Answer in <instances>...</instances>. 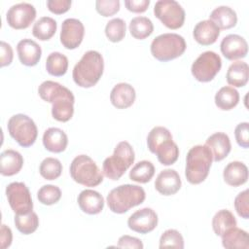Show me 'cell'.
I'll use <instances>...</instances> for the list:
<instances>
[{
	"mask_svg": "<svg viewBox=\"0 0 249 249\" xmlns=\"http://www.w3.org/2000/svg\"><path fill=\"white\" fill-rule=\"evenodd\" d=\"M118 247L120 248H132V249H143L144 245L142 241L134 236L122 235L118 240Z\"/></svg>",
	"mask_w": 249,
	"mask_h": 249,
	"instance_id": "obj_46",
	"label": "cell"
},
{
	"mask_svg": "<svg viewBox=\"0 0 249 249\" xmlns=\"http://www.w3.org/2000/svg\"><path fill=\"white\" fill-rule=\"evenodd\" d=\"M23 158L18 151L8 149L0 155V172L3 176H13L20 171Z\"/></svg>",
	"mask_w": 249,
	"mask_h": 249,
	"instance_id": "obj_23",
	"label": "cell"
},
{
	"mask_svg": "<svg viewBox=\"0 0 249 249\" xmlns=\"http://www.w3.org/2000/svg\"><path fill=\"white\" fill-rule=\"evenodd\" d=\"M154 174V164L149 160H141L137 162L129 171V179L137 183L145 184L151 181Z\"/></svg>",
	"mask_w": 249,
	"mask_h": 249,
	"instance_id": "obj_34",
	"label": "cell"
},
{
	"mask_svg": "<svg viewBox=\"0 0 249 249\" xmlns=\"http://www.w3.org/2000/svg\"><path fill=\"white\" fill-rule=\"evenodd\" d=\"M85 35V27L77 18H66L61 24L60 42L68 50H74L80 46Z\"/></svg>",
	"mask_w": 249,
	"mask_h": 249,
	"instance_id": "obj_12",
	"label": "cell"
},
{
	"mask_svg": "<svg viewBox=\"0 0 249 249\" xmlns=\"http://www.w3.org/2000/svg\"><path fill=\"white\" fill-rule=\"evenodd\" d=\"M182 182L178 172L174 169L161 170L155 181L156 190L162 196H172L181 188Z\"/></svg>",
	"mask_w": 249,
	"mask_h": 249,
	"instance_id": "obj_16",
	"label": "cell"
},
{
	"mask_svg": "<svg viewBox=\"0 0 249 249\" xmlns=\"http://www.w3.org/2000/svg\"><path fill=\"white\" fill-rule=\"evenodd\" d=\"M223 177L225 182L231 187L241 186L248 180V168L241 161H231L224 168Z\"/></svg>",
	"mask_w": 249,
	"mask_h": 249,
	"instance_id": "obj_22",
	"label": "cell"
},
{
	"mask_svg": "<svg viewBox=\"0 0 249 249\" xmlns=\"http://www.w3.org/2000/svg\"><path fill=\"white\" fill-rule=\"evenodd\" d=\"M172 139L171 132L164 126H155L147 136V146L151 153L155 154L157 148L165 140Z\"/></svg>",
	"mask_w": 249,
	"mask_h": 249,
	"instance_id": "obj_38",
	"label": "cell"
},
{
	"mask_svg": "<svg viewBox=\"0 0 249 249\" xmlns=\"http://www.w3.org/2000/svg\"><path fill=\"white\" fill-rule=\"evenodd\" d=\"M81 210L89 215L100 213L104 207V198L96 191L87 189L80 193L77 198Z\"/></svg>",
	"mask_w": 249,
	"mask_h": 249,
	"instance_id": "obj_18",
	"label": "cell"
},
{
	"mask_svg": "<svg viewBox=\"0 0 249 249\" xmlns=\"http://www.w3.org/2000/svg\"><path fill=\"white\" fill-rule=\"evenodd\" d=\"M6 196L12 210L16 214H28L32 211L33 201L31 194L24 183H10L6 188Z\"/></svg>",
	"mask_w": 249,
	"mask_h": 249,
	"instance_id": "obj_10",
	"label": "cell"
},
{
	"mask_svg": "<svg viewBox=\"0 0 249 249\" xmlns=\"http://www.w3.org/2000/svg\"><path fill=\"white\" fill-rule=\"evenodd\" d=\"M47 72L55 77L63 76L68 69V58L58 52L51 53L46 60Z\"/></svg>",
	"mask_w": 249,
	"mask_h": 249,
	"instance_id": "obj_32",
	"label": "cell"
},
{
	"mask_svg": "<svg viewBox=\"0 0 249 249\" xmlns=\"http://www.w3.org/2000/svg\"><path fill=\"white\" fill-rule=\"evenodd\" d=\"M126 25L124 19L120 18H112L105 26V35L109 41L117 43L122 41L125 36Z\"/></svg>",
	"mask_w": 249,
	"mask_h": 249,
	"instance_id": "obj_37",
	"label": "cell"
},
{
	"mask_svg": "<svg viewBox=\"0 0 249 249\" xmlns=\"http://www.w3.org/2000/svg\"><path fill=\"white\" fill-rule=\"evenodd\" d=\"M124 5L132 13H143L148 9L150 0H125Z\"/></svg>",
	"mask_w": 249,
	"mask_h": 249,
	"instance_id": "obj_48",
	"label": "cell"
},
{
	"mask_svg": "<svg viewBox=\"0 0 249 249\" xmlns=\"http://www.w3.org/2000/svg\"><path fill=\"white\" fill-rule=\"evenodd\" d=\"M237 225L233 214L228 209H222L216 212L212 218V229L216 235L221 236L229 229Z\"/></svg>",
	"mask_w": 249,
	"mask_h": 249,
	"instance_id": "obj_30",
	"label": "cell"
},
{
	"mask_svg": "<svg viewBox=\"0 0 249 249\" xmlns=\"http://www.w3.org/2000/svg\"><path fill=\"white\" fill-rule=\"evenodd\" d=\"M222 54L229 60L243 58L248 53L246 40L237 34H229L224 37L220 44Z\"/></svg>",
	"mask_w": 249,
	"mask_h": 249,
	"instance_id": "obj_14",
	"label": "cell"
},
{
	"mask_svg": "<svg viewBox=\"0 0 249 249\" xmlns=\"http://www.w3.org/2000/svg\"><path fill=\"white\" fill-rule=\"evenodd\" d=\"M57 28L56 21L50 17L40 18L32 27V34L41 41L50 40L55 33Z\"/></svg>",
	"mask_w": 249,
	"mask_h": 249,
	"instance_id": "obj_29",
	"label": "cell"
},
{
	"mask_svg": "<svg viewBox=\"0 0 249 249\" xmlns=\"http://www.w3.org/2000/svg\"><path fill=\"white\" fill-rule=\"evenodd\" d=\"M158 215L149 207H144L132 213L127 219V226L133 231L146 234L158 226Z\"/></svg>",
	"mask_w": 249,
	"mask_h": 249,
	"instance_id": "obj_13",
	"label": "cell"
},
{
	"mask_svg": "<svg viewBox=\"0 0 249 249\" xmlns=\"http://www.w3.org/2000/svg\"><path fill=\"white\" fill-rule=\"evenodd\" d=\"M216 106L224 111L233 109L239 102V93L232 87H223L215 94Z\"/></svg>",
	"mask_w": 249,
	"mask_h": 249,
	"instance_id": "obj_28",
	"label": "cell"
},
{
	"mask_svg": "<svg viewBox=\"0 0 249 249\" xmlns=\"http://www.w3.org/2000/svg\"><path fill=\"white\" fill-rule=\"evenodd\" d=\"M19 61L26 66L36 65L42 55L41 47L31 39H22L17 45Z\"/></svg>",
	"mask_w": 249,
	"mask_h": 249,
	"instance_id": "obj_19",
	"label": "cell"
},
{
	"mask_svg": "<svg viewBox=\"0 0 249 249\" xmlns=\"http://www.w3.org/2000/svg\"><path fill=\"white\" fill-rule=\"evenodd\" d=\"M234 136L237 144L242 148L249 146V124L247 122L240 123L235 126Z\"/></svg>",
	"mask_w": 249,
	"mask_h": 249,
	"instance_id": "obj_44",
	"label": "cell"
},
{
	"mask_svg": "<svg viewBox=\"0 0 249 249\" xmlns=\"http://www.w3.org/2000/svg\"><path fill=\"white\" fill-rule=\"evenodd\" d=\"M135 159L134 151L127 141H121L114 149L111 157L104 160L102 164L103 174L113 180H119L130 167Z\"/></svg>",
	"mask_w": 249,
	"mask_h": 249,
	"instance_id": "obj_4",
	"label": "cell"
},
{
	"mask_svg": "<svg viewBox=\"0 0 249 249\" xmlns=\"http://www.w3.org/2000/svg\"><path fill=\"white\" fill-rule=\"evenodd\" d=\"M222 67V59L212 51H206L198 55L191 67L192 75L201 83L212 81Z\"/></svg>",
	"mask_w": 249,
	"mask_h": 249,
	"instance_id": "obj_8",
	"label": "cell"
},
{
	"mask_svg": "<svg viewBox=\"0 0 249 249\" xmlns=\"http://www.w3.org/2000/svg\"><path fill=\"white\" fill-rule=\"evenodd\" d=\"M145 198L146 194L142 187L124 184L111 190L106 199L108 207L112 212L123 214L130 208L143 203Z\"/></svg>",
	"mask_w": 249,
	"mask_h": 249,
	"instance_id": "obj_3",
	"label": "cell"
},
{
	"mask_svg": "<svg viewBox=\"0 0 249 249\" xmlns=\"http://www.w3.org/2000/svg\"><path fill=\"white\" fill-rule=\"evenodd\" d=\"M155 17L169 29L180 28L185 21V11L175 0H159L154 6Z\"/></svg>",
	"mask_w": 249,
	"mask_h": 249,
	"instance_id": "obj_9",
	"label": "cell"
},
{
	"mask_svg": "<svg viewBox=\"0 0 249 249\" xmlns=\"http://www.w3.org/2000/svg\"><path fill=\"white\" fill-rule=\"evenodd\" d=\"M72 179L86 187H95L102 183L103 174L95 161L87 155L75 157L70 164Z\"/></svg>",
	"mask_w": 249,
	"mask_h": 249,
	"instance_id": "obj_6",
	"label": "cell"
},
{
	"mask_svg": "<svg viewBox=\"0 0 249 249\" xmlns=\"http://www.w3.org/2000/svg\"><path fill=\"white\" fill-rule=\"evenodd\" d=\"M104 70V60L97 51H88L75 64L72 77L81 88H91L101 78Z\"/></svg>",
	"mask_w": 249,
	"mask_h": 249,
	"instance_id": "obj_1",
	"label": "cell"
},
{
	"mask_svg": "<svg viewBox=\"0 0 249 249\" xmlns=\"http://www.w3.org/2000/svg\"><path fill=\"white\" fill-rule=\"evenodd\" d=\"M12 240H13V234H12L11 229L9 227H7L6 225L2 224L1 225V234H0L1 248L6 249V248L10 247V245L12 244Z\"/></svg>",
	"mask_w": 249,
	"mask_h": 249,
	"instance_id": "obj_49",
	"label": "cell"
},
{
	"mask_svg": "<svg viewBox=\"0 0 249 249\" xmlns=\"http://www.w3.org/2000/svg\"><path fill=\"white\" fill-rule=\"evenodd\" d=\"M136 98L134 88L127 83H119L111 90L110 100L113 106L118 109H126L130 107Z\"/></svg>",
	"mask_w": 249,
	"mask_h": 249,
	"instance_id": "obj_17",
	"label": "cell"
},
{
	"mask_svg": "<svg viewBox=\"0 0 249 249\" xmlns=\"http://www.w3.org/2000/svg\"><path fill=\"white\" fill-rule=\"evenodd\" d=\"M219 35V27L210 19H204L197 22L193 31L195 40L202 46H209L215 43Z\"/></svg>",
	"mask_w": 249,
	"mask_h": 249,
	"instance_id": "obj_21",
	"label": "cell"
},
{
	"mask_svg": "<svg viewBox=\"0 0 249 249\" xmlns=\"http://www.w3.org/2000/svg\"><path fill=\"white\" fill-rule=\"evenodd\" d=\"M11 137L23 148L30 147L37 139L38 129L34 121L24 114L12 116L7 124Z\"/></svg>",
	"mask_w": 249,
	"mask_h": 249,
	"instance_id": "obj_7",
	"label": "cell"
},
{
	"mask_svg": "<svg viewBox=\"0 0 249 249\" xmlns=\"http://www.w3.org/2000/svg\"><path fill=\"white\" fill-rule=\"evenodd\" d=\"M129 31L135 39L143 40L153 33L154 24L146 17H135L129 22Z\"/></svg>",
	"mask_w": 249,
	"mask_h": 249,
	"instance_id": "obj_33",
	"label": "cell"
},
{
	"mask_svg": "<svg viewBox=\"0 0 249 249\" xmlns=\"http://www.w3.org/2000/svg\"><path fill=\"white\" fill-rule=\"evenodd\" d=\"M36 18V9L33 5L21 2L13 5L7 12L6 19L14 29L27 28Z\"/></svg>",
	"mask_w": 249,
	"mask_h": 249,
	"instance_id": "obj_11",
	"label": "cell"
},
{
	"mask_svg": "<svg viewBox=\"0 0 249 249\" xmlns=\"http://www.w3.org/2000/svg\"><path fill=\"white\" fill-rule=\"evenodd\" d=\"M227 82L235 88L244 87L249 78V66L246 62L237 60L230 65L227 71Z\"/></svg>",
	"mask_w": 249,
	"mask_h": 249,
	"instance_id": "obj_27",
	"label": "cell"
},
{
	"mask_svg": "<svg viewBox=\"0 0 249 249\" xmlns=\"http://www.w3.org/2000/svg\"><path fill=\"white\" fill-rule=\"evenodd\" d=\"M74 102L75 100H62L57 103L52 104V116L58 122H68L74 114Z\"/></svg>",
	"mask_w": 249,
	"mask_h": 249,
	"instance_id": "obj_39",
	"label": "cell"
},
{
	"mask_svg": "<svg viewBox=\"0 0 249 249\" xmlns=\"http://www.w3.org/2000/svg\"><path fill=\"white\" fill-rule=\"evenodd\" d=\"M205 145L211 151L214 161L224 160L231 150L230 137L224 132H215L210 135L206 139Z\"/></svg>",
	"mask_w": 249,
	"mask_h": 249,
	"instance_id": "obj_20",
	"label": "cell"
},
{
	"mask_svg": "<svg viewBox=\"0 0 249 249\" xmlns=\"http://www.w3.org/2000/svg\"><path fill=\"white\" fill-rule=\"evenodd\" d=\"M209 19L212 20L219 29H230L235 26L237 22V16L233 9L229 6H219L215 8L210 16Z\"/></svg>",
	"mask_w": 249,
	"mask_h": 249,
	"instance_id": "obj_26",
	"label": "cell"
},
{
	"mask_svg": "<svg viewBox=\"0 0 249 249\" xmlns=\"http://www.w3.org/2000/svg\"><path fill=\"white\" fill-rule=\"evenodd\" d=\"M164 247L184 248V238L182 234L173 229L166 230L160 238V248Z\"/></svg>",
	"mask_w": 249,
	"mask_h": 249,
	"instance_id": "obj_41",
	"label": "cell"
},
{
	"mask_svg": "<svg viewBox=\"0 0 249 249\" xmlns=\"http://www.w3.org/2000/svg\"><path fill=\"white\" fill-rule=\"evenodd\" d=\"M68 144L66 133L58 127H50L43 134V145L52 153H61L65 151Z\"/></svg>",
	"mask_w": 249,
	"mask_h": 249,
	"instance_id": "obj_24",
	"label": "cell"
},
{
	"mask_svg": "<svg viewBox=\"0 0 249 249\" xmlns=\"http://www.w3.org/2000/svg\"><path fill=\"white\" fill-rule=\"evenodd\" d=\"M14 223L19 232L23 234H31L37 230L39 226V218L33 211L28 214H16Z\"/></svg>",
	"mask_w": 249,
	"mask_h": 249,
	"instance_id": "obj_35",
	"label": "cell"
},
{
	"mask_svg": "<svg viewBox=\"0 0 249 249\" xmlns=\"http://www.w3.org/2000/svg\"><path fill=\"white\" fill-rule=\"evenodd\" d=\"M38 200L44 205H52L61 198V191L54 185H44L37 192Z\"/></svg>",
	"mask_w": 249,
	"mask_h": 249,
	"instance_id": "obj_40",
	"label": "cell"
},
{
	"mask_svg": "<svg viewBox=\"0 0 249 249\" xmlns=\"http://www.w3.org/2000/svg\"><path fill=\"white\" fill-rule=\"evenodd\" d=\"M39 172L44 179L54 180L61 175L62 164L59 160L49 157L44 159L40 163Z\"/></svg>",
	"mask_w": 249,
	"mask_h": 249,
	"instance_id": "obj_36",
	"label": "cell"
},
{
	"mask_svg": "<svg viewBox=\"0 0 249 249\" xmlns=\"http://www.w3.org/2000/svg\"><path fill=\"white\" fill-rule=\"evenodd\" d=\"M213 156L206 145H196L192 147L186 158L185 176L189 183L197 185L208 176Z\"/></svg>",
	"mask_w": 249,
	"mask_h": 249,
	"instance_id": "obj_2",
	"label": "cell"
},
{
	"mask_svg": "<svg viewBox=\"0 0 249 249\" xmlns=\"http://www.w3.org/2000/svg\"><path fill=\"white\" fill-rule=\"evenodd\" d=\"M248 190H244L240 192L234 198V208L237 214L243 218H249V197H248Z\"/></svg>",
	"mask_w": 249,
	"mask_h": 249,
	"instance_id": "obj_43",
	"label": "cell"
},
{
	"mask_svg": "<svg viewBox=\"0 0 249 249\" xmlns=\"http://www.w3.org/2000/svg\"><path fill=\"white\" fill-rule=\"evenodd\" d=\"M185 39L177 33H163L151 43V53L160 61H169L181 56L186 51Z\"/></svg>",
	"mask_w": 249,
	"mask_h": 249,
	"instance_id": "obj_5",
	"label": "cell"
},
{
	"mask_svg": "<svg viewBox=\"0 0 249 249\" xmlns=\"http://www.w3.org/2000/svg\"><path fill=\"white\" fill-rule=\"evenodd\" d=\"M40 97L52 104L60 102L65 99L75 100L74 94L70 89L53 81H45L38 88Z\"/></svg>",
	"mask_w": 249,
	"mask_h": 249,
	"instance_id": "obj_15",
	"label": "cell"
},
{
	"mask_svg": "<svg viewBox=\"0 0 249 249\" xmlns=\"http://www.w3.org/2000/svg\"><path fill=\"white\" fill-rule=\"evenodd\" d=\"M0 65L1 67L10 65L13 61V57H14V53H13V49L11 47L10 44L1 41L0 43Z\"/></svg>",
	"mask_w": 249,
	"mask_h": 249,
	"instance_id": "obj_47",
	"label": "cell"
},
{
	"mask_svg": "<svg viewBox=\"0 0 249 249\" xmlns=\"http://www.w3.org/2000/svg\"><path fill=\"white\" fill-rule=\"evenodd\" d=\"M222 244L228 249H248V233L244 230L232 227L226 231L222 235Z\"/></svg>",
	"mask_w": 249,
	"mask_h": 249,
	"instance_id": "obj_25",
	"label": "cell"
},
{
	"mask_svg": "<svg viewBox=\"0 0 249 249\" xmlns=\"http://www.w3.org/2000/svg\"><path fill=\"white\" fill-rule=\"evenodd\" d=\"M71 0H48L47 7L48 9L56 15L66 13L71 7Z\"/></svg>",
	"mask_w": 249,
	"mask_h": 249,
	"instance_id": "obj_45",
	"label": "cell"
},
{
	"mask_svg": "<svg viewBox=\"0 0 249 249\" xmlns=\"http://www.w3.org/2000/svg\"><path fill=\"white\" fill-rule=\"evenodd\" d=\"M155 154L162 165H171L178 160L179 148L172 139H168L157 148Z\"/></svg>",
	"mask_w": 249,
	"mask_h": 249,
	"instance_id": "obj_31",
	"label": "cell"
},
{
	"mask_svg": "<svg viewBox=\"0 0 249 249\" xmlns=\"http://www.w3.org/2000/svg\"><path fill=\"white\" fill-rule=\"evenodd\" d=\"M95 9L101 16L107 18L115 15L120 10L119 0H97L95 2Z\"/></svg>",
	"mask_w": 249,
	"mask_h": 249,
	"instance_id": "obj_42",
	"label": "cell"
}]
</instances>
